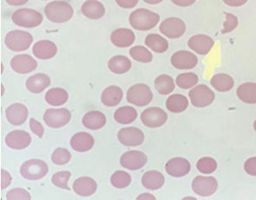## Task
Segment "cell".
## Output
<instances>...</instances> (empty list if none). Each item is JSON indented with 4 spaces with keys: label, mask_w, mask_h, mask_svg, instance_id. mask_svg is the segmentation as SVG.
<instances>
[{
    "label": "cell",
    "mask_w": 256,
    "mask_h": 200,
    "mask_svg": "<svg viewBox=\"0 0 256 200\" xmlns=\"http://www.w3.org/2000/svg\"><path fill=\"white\" fill-rule=\"evenodd\" d=\"M1 87H2V96H3V94H4V91H6V88H4V87L3 84L1 85Z\"/></svg>",
    "instance_id": "cell-54"
},
{
    "label": "cell",
    "mask_w": 256,
    "mask_h": 200,
    "mask_svg": "<svg viewBox=\"0 0 256 200\" xmlns=\"http://www.w3.org/2000/svg\"><path fill=\"white\" fill-rule=\"evenodd\" d=\"M210 84L216 90L219 92H228L233 88L234 85V79L230 74H214L210 80Z\"/></svg>",
    "instance_id": "cell-32"
},
{
    "label": "cell",
    "mask_w": 256,
    "mask_h": 200,
    "mask_svg": "<svg viewBox=\"0 0 256 200\" xmlns=\"http://www.w3.org/2000/svg\"><path fill=\"white\" fill-rule=\"evenodd\" d=\"M1 172H2V174H1V178H2L1 188L4 190V189H6V188H8V186H10L12 178V176H10V174H9L8 172L6 171V170H4L3 169Z\"/></svg>",
    "instance_id": "cell-48"
},
{
    "label": "cell",
    "mask_w": 256,
    "mask_h": 200,
    "mask_svg": "<svg viewBox=\"0 0 256 200\" xmlns=\"http://www.w3.org/2000/svg\"><path fill=\"white\" fill-rule=\"evenodd\" d=\"M189 106V100L182 94H175L168 97L166 100L167 110L172 113H182Z\"/></svg>",
    "instance_id": "cell-34"
},
{
    "label": "cell",
    "mask_w": 256,
    "mask_h": 200,
    "mask_svg": "<svg viewBox=\"0 0 256 200\" xmlns=\"http://www.w3.org/2000/svg\"><path fill=\"white\" fill-rule=\"evenodd\" d=\"M167 117L168 116L166 112L157 106L146 108L142 112L140 116L142 122L150 128H157L163 126L167 122Z\"/></svg>",
    "instance_id": "cell-10"
},
{
    "label": "cell",
    "mask_w": 256,
    "mask_h": 200,
    "mask_svg": "<svg viewBox=\"0 0 256 200\" xmlns=\"http://www.w3.org/2000/svg\"><path fill=\"white\" fill-rule=\"evenodd\" d=\"M106 118L104 114L100 111H90L82 118V124L88 130H98L106 125Z\"/></svg>",
    "instance_id": "cell-26"
},
{
    "label": "cell",
    "mask_w": 256,
    "mask_h": 200,
    "mask_svg": "<svg viewBox=\"0 0 256 200\" xmlns=\"http://www.w3.org/2000/svg\"><path fill=\"white\" fill-rule=\"evenodd\" d=\"M172 1L174 4L180 7L190 6L196 2V0H172Z\"/></svg>",
    "instance_id": "cell-50"
},
{
    "label": "cell",
    "mask_w": 256,
    "mask_h": 200,
    "mask_svg": "<svg viewBox=\"0 0 256 200\" xmlns=\"http://www.w3.org/2000/svg\"><path fill=\"white\" fill-rule=\"evenodd\" d=\"M170 62L178 70H192L195 68L198 60L193 53L188 50H180L173 54Z\"/></svg>",
    "instance_id": "cell-14"
},
{
    "label": "cell",
    "mask_w": 256,
    "mask_h": 200,
    "mask_svg": "<svg viewBox=\"0 0 256 200\" xmlns=\"http://www.w3.org/2000/svg\"><path fill=\"white\" fill-rule=\"evenodd\" d=\"M12 20L13 23L20 27L35 28L42 23L44 16L38 10L22 8L12 13Z\"/></svg>",
    "instance_id": "cell-4"
},
{
    "label": "cell",
    "mask_w": 256,
    "mask_h": 200,
    "mask_svg": "<svg viewBox=\"0 0 256 200\" xmlns=\"http://www.w3.org/2000/svg\"><path fill=\"white\" fill-rule=\"evenodd\" d=\"M222 1L228 6L232 7L242 6L248 2V0H222Z\"/></svg>",
    "instance_id": "cell-49"
},
{
    "label": "cell",
    "mask_w": 256,
    "mask_h": 200,
    "mask_svg": "<svg viewBox=\"0 0 256 200\" xmlns=\"http://www.w3.org/2000/svg\"><path fill=\"white\" fill-rule=\"evenodd\" d=\"M30 128L32 130L33 134H35L36 136L39 137V138H42L44 134V128L42 126V124L39 122L38 120L32 118L30 120Z\"/></svg>",
    "instance_id": "cell-45"
},
{
    "label": "cell",
    "mask_w": 256,
    "mask_h": 200,
    "mask_svg": "<svg viewBox=\"0 0 256 200\" xmlns=\"http://www.w3.org/2000/svg\"><path fill=\"white\" fill-rule=\"evenodd\" d=\"M33 42L32 34L24 30H15L8 32L6 36L4 42L7 48L12 52H24L30 48Z\"/></svg>",
    "instance_id": "cell-3"
},
{
    "label": "cell",
    "mask_w": 256,
    "mask_h": 200,
    "mask_svg": "<svg viewBox=\"0 0 256 200\" xmlns=\"http://www.w3.org/2000/svg\"><path fill=\"white\" fill-rule=\"evenodd\" d=\"M160 16L158 13L140 8L131 13L129 23L135 30L146 32L152 29L160 22Z\"/></svg>",
    "instance_id": "cell-2"
},
{
    "label": "cell",
    "mask_w": 256,
    "mask_h": 200,
    "mask_svg": "<svg viewBox=\"0 0 256 200\" xmlns=\"http://www.w3.org/2000/svg\"><path fill=\"white\" fill-rule=\"evenodd\" d=\"M154 86L158 92L162 96L169 94L175 90L173 78L168 74H160L154 81Z\"/></svg>",
    "instance_id": "cell-36"
},
{
    "label": "cell",
    "mask_w": 256,
    "mask_h": 200,
    "mask_svg": "<svg viewBox=\"0 0 256 200\" xmlns=\"http://www.w3.org/2000/svg\"><path fill=\"white\" fill-rule=\"evenodd\" d=\"M254 130H256V120L254 122Z\"/></svg>",
    "instance_id": "cell-55"
},
{
    "label": "cell",
    "mask_w": 256,
    "mask_h": 200,
    "mask_svg": "<svg viewBox=\"0 0 256 200\" xmlns=\"http://www.w3.org/2000/svg\"><path fill=\"white\" fill-rule=\"evenodd\" d=\"M32 142V136L24 130H14L6 137V143L10 148L22 150L29 146Z\"/></svg>",
    "instance_id": "cell-16"
},
{
    "label": "cell",
    "mask_w": 256,
    "mask_h": 200,
    "mask_svg": "<svg viewBox=\"0 0 256 200\" xmlns=\"http://www.w3.org/2000/svg\"><path fill=\"white\" fill-rule=\"evenodd\" d=\"M166 171L172 177H184L190 171V163L186 158H173L167 162Z\"/></svg>",
    "instance_id": "cell-20"
},
{
    "label": "cell",
    "mask_w": 256,
    "mask_h": 200,
    "mask_svg": "<svg viewBox=\"0 0 256 200\" xmlns=\"http://www.w3.org/2000/svg\"><path fill=\"white\" fill-rule=\"evenodd\" d=\"M110 181L114 188L123 189V188H128V186L131 184L132 177L131 175L126 172L118 170L114 174H112Z\"/></svg>",
    "instance_id": "cell-38"
},
{
    "label": "cell",
    "mask_w": 256,
    "mask_h": 200,
    "mask_svg": "<svg viewBox=\"0 0 256 200\" xmlns=\"http://www.w3.org/2000/svg\"><path fill=\"white\" fill-rule=\"evenodd\" d=\"M138 113L134 108L130 106H122L116 110L114 120L120 124H130L137 119Z\"/></svg>",
    "instance_id": "cell-35"
},
{
    "label": "cell",
    "mask_w": 256,
    "mask_h": 200,
    "mask_svg": "<svg viewBox=\"0 0 256 200\" xmlns=\"http://www.w3.org/2000/svg\"><path fill=\"white\" fill-rule=\"evenodd\" d=\"M123 91L118 86H109L103 90L102 94V102L106 106H114L122 102Z\"/></svg>",
    "instance_id": "cell-27"
},
{
    "label": "cell",
    "mask_w": 256,
    "mask_h": 200,
    "mask_svg": "<svg viewBox=\"0 0 256 200\" xmlns=\"http://www.w3.org/2000/svg\"><path fill=\"white\" fill-rule=\"evenodd\" d=\"M7 120L14 126H20L26 122L29 116L28 108L24 104H14L6 110Z\"/></svg>",
    "instance_id": "cell-18"
},
{
    "label": "cell",
    "mask_w": 256,
    "mask_h": 200,
    "mask_svg": "<svg viewBox=\"0 0 256 200\" xmlns=\"http://www.w3.org/2000/svg\"><path fill=\"white\" fill-rule=\"evenodd\" d=\"M118 140L126 146H138L144 142V134L138 128L128 126L118 131Z\"/></svg>",
    "instance_id": "cell-12"
},
{
    "label": "cell",
    "mask_w": 256,
    "mask_h": 200,
    "mask_svg": "<svg viewBox=\"0 0 256 200\" xmlns=\"http://www.w3.org/2000/svg\"><path fill=\"white\" fill-rule=\"evenodd\" d=\"M196 168L200 172L204 174H210L216 170L218 163L213 158L204 157V158H200L198 162Z\"/></svg>",
    "instance_id": "cell-40"
},
{
    "label": "cell",
    "mask_w": 256,
    "mask_h": 200,
    "mask_svg": "<svg viewBox=\"0 0 256 200\" xmlns=\"http://www.w3.org/2000/svg\"><path fill=\"white\" fill-rule=\"evenodd\" d=\"M47 18L52 23H66L74 15L73 7L65 1L56 0L48 3L44 8Z\"/></svg>",
    "instance_id": "cell-1"
},
{
    "label": "cell",
    "mask_w": 256,
    "mask_h": 200,
    "mask_svg": "<svg viewBox=\"0 0 256 200\" xmlns=\"http://www.w3.org/2000/svg\"><path fill=\"white\" fill-rule=\"evenodd\" d=\"M214 40L207 35L198 34L192 36L188 41V46L199 55H207L214 46Z\"/></svg>",
    "instance_id": "cell-17"
},
{
    "label": "cell",
    "mask_w": 256,
    "mask_h": 200,
    "mask_svg": "<svg viewBox=\"0 0 256 200\" xmlns=\"http://www.w3.org/2000/svg\"><path fill=\"white\" fill-rule=\"evenodd\" d=\"M244 169L248 174L256 177V157L248 158L244 164Z\"/></svg>",
    "instance_id": "cell-46"
},
{
    "label": "cell",
    "mask_w": 256,
    "mask_h": 200,
    "mask_svg": "<svg viewBox=\"0 0 256 200\" xmlns=\"http://www.w3.org/2000/svg\"><path fill=\"white\" fill-rule=\"evenodd\" d=\"M142 184L149 190H158L164 184V175L158 171L146 172L141 178Z\"/></svg>",
    "instance_id": "cell-28"
},
{
    "label": "cell",
    "mask_w": 256,
    "mask_h": 200,
    "mask_svg": "<svg viewBox=\"0 0 256 200\" xmlns=\"http://www.w3.org/2000/svg\"><path fill=\"white\" fill-rule=\"evenodd\" d=\"M110 40L118 48H128L134 42L135 34L132 30L120 28L112 32Z\"/></svg>",
    "instance_id": "cell-21"
},
{
    "label": "cell",
    "mask_w": 256,
    "mask_h": 200,
    "mask_svg": "<svg viewBox=\"0 0 256 200\" xmlns=\"http://www.w3.org/2000/svg\"><path fill=\"white\" fill-rule=\"evenodd\" d=\"M120 165L131 171H136L144 168L148 163V156L140 151H128L122 155Z\"/></svg>",
    "instance_id": "cell-13"
},
{
    "label": "cell",
    "mask_w": 256,
    "mask_h": 200,
    "mask_svg": "<svg viewBox=\"0 0 256 200\" xmlns=\"http://www.w3.org/2000/svg\"><path fill=\"white\" fill-rule=\"evenodd\" d=\"M237 96L242 102L248 104H256V84L245 82L237 88Z\"/></svg>",
    "instance_id": "cell-30"
},
{
    "label": "cell",
    "mask_w": 256,
    "mask_h": 200,
    "mask_svg": "<svg viewBox=\"0 0 256 200\" xmlns=\"http://www.w3.org/2000/svg\"><path fill=\"white\" fill-rule=\"evenodd\" d=\"M160 30L169 38H178L186 32V23L178 18H168L160 24Z\"/></svg>",
    "instance_id": "cell-9"
},
{
    "label": "cell",
    "mask_w": 256,
    "mask_h": 200,
    "mask_svg": "<svg viewBox=\"0 0 256 200\" xmlns=\"http://www.w3.org/2000/svg\"><path fill=\"white\" fill-rule=\"evenodd\" d=\"M94 145V139L88 132H77L70 140V146L76 152L90 151Z\"/></svg>",
    "instance_id": "cell-22"
},
{
    "label": "cell",
    "mask_w": 256,
    "mask_h": 200,
    "mask_svg": "<svg viewBox=\"0 0 256 200\" xmlns=\"http://www.w3.org/2000/svg\"><path fill=\"white\" fill-rule=\"evenodd\" d=\"M71 113L67 108H50L45 111L44 120L52 128H60L70 122Z\"/></svg>",
    "instance_id": "cell-7"
},
{
    "label": "cell",
    "mask_w": 256,
    "mask_h": 200,
    "mask_svg": "<svg viewBox=\"0 0 256 200\" xmlns=\"http://www.w3.org/2000/svg\"><path fill=\"white\" fill-rule=\"evenodd\" d=\"M33 54L36 58L41 60H48L54 58L58 53V46L50 40H41L36 42L32 50Z\"/></svg>",
    "instance_id": "cell-19"
},
{
    "label": "cell",
    "mask_w": 256,
    "mask_h": 200,
    "mask_svg": "<svg viewBox=\"0 0 256 200\" xmlns=\"http://www.w3.org/2000/svg\"><path fill=\"white\" fill-rule=\"evenodd\" d=\"M73 190L79 196L88 197L96 192L97 190V183L92 178H78L73 183Z\"/></svg>",
    "instance_id": "cell-23"
},
{
    "label": "cell",
    "mask_w": 256,
    "mask_h": 200,
    "mask_svg": "<svg viewBox=\"0 0 256 200\" xmlns=\"http://www.w3.org/2000/svg\"><path fill=\"white\" fill-rule=\"evenodd\" d=\"M82 12L90 20H100L105 15L106 9L98 0H86L82 6Z\"/></svg>",
    "instance_id": "cell-25"
},
{
    "label": "cell",
    "mask_w": 256,
    "mask_h": 200,
    "mask_svg": "<svg viewBox=\"0 0 256 200\" xmlns=\"http://www.w3.org/2000/svg\"><path fill=\"white\" fill-rule=\"evenodd\" d=\"M218 183L213 177L198 176L192 181V190L202 197H208L218 190Z\"/></svg>",
    "instance_id": "cell-11"
},
{
    "label": "cell",
    "mask_w": 256,
    "mask_h": 200,
    "mask_svg": "<svg viewBox=\"0 0 256 200\" xmlns=\"http://www.w3.org/2000/svg\"><path fill=\"white\" fill-rule=\"evenodd\" d=\"M225 21L224 24V30H222V34L233 32L238 26L237 16L231 13L225 12Z\"/></svg>",
    "instance_id": "cell-44"
},
{
    "label": "cell",
    "mask_w": 256,
    "mask_h": 200,
    "mask_svg": "<svg viewBox=\"0 0 256 200\" xmlns=\"http://www.w3.org/2000/svg\"><path fill=\"white\" fill-rule=\"evenodd\" d=\"M130 56L135 61L143 62V64H148L152 61V52L146 48L144 46H137L130 48Z\"/></svg>",
    "instance_id": "cell-37"
},
{
    "label": "cell",
    "mask_w": 256,
    "mask_h": 200,
    "mask_svg": "<svg viewBox=\"0 0 256 200\" xmlns=\"http://www.w3.org/2000/svg\"><path fill=\"white\" fill-rule=\"evenodd\" d=\"M116 1L118 6L124 9H132L136 6L138 3V0H116Z\"/></svg>",
    "instance_id": "cell-47"
},
{
    "label": "cell",
    "mask_w": 256,
    "mask_h": 200,
    "mask_svg": "<svg viewBox=\"0 0 256 200\" xmlns=\"http://www.w3.org/2000/svg\"><path fill=\"white\" fill-rule=\"evenodd\" d=\"M50 82L52 81L48 76L42 73H38L30 76L26 80V85L30 92L34 94H40L50 85Z\"/></svg>",
    "instance_id": "cell-24"
},
{
    "label": "cell",
    "mask_w": 256,
    "mask_h": 200,
    "mask_svg": "<svg viewBox=\"0 0 256 200\" xmlns=\"http://www.w3.org/2000/svg\"><path fill=\"white\" fill-rule=\"evenodd\" d=\"M6 3L13 6H20L27 3L29 0H6Z\"/></svg>",
    "instance_id": "cell-51"
},
{
    "label": "cell",
    "mask_w": 256,
    "mask_h": 200,
    "mask_svg": "<svg viewBox=\"0 0 256 200\" xmlns=\"http://www.w3.org/2000/svg\"><path fill=\"white\" fill-rule=\"evenodd\" d=\"M131 68V60L125 56H114L108 61V68L114 74H125Z\"/></svg>",
    "instance_id": "cell-29"
},
{
    "label": "cell",
    "mask_w": 256,
    "mask_h": 200,
    "mask_svg": "<svg viewBox=\"0 0 256 200\" xmlns=\"http://www.w3.org/2000/svg\"><path fill=\"white\" fill-rule=\"evenodd\" d=\"M4 72V65L3 64H2V73Z\"/></svg>",
    "instance_id": "cell-56"
},
{
    "label": "cell",
    "mask_w": 256,
    "mask_h": 200,
    "mask_svg": "<svg viewBox=\"0 0 256 200\" xmlns=\"http://www.w3.org/2000/svg\"><path fill=\"white\" fill-rule=\"evenodd\" d=\"M144 1L149 4H158L161 3L163 0H144Z\"/></svg>",
    "instance_id": "cell-53"
},
{
    "label": "cell",
    "mask_w": 256,
    "mask_h": 200,
    "mask_svg": "<svg viewBox=\"0 0 256 200\" xmlns=\"http://www.w3.org/2000/svg\"><path fill=\"white\" fill-rule=\"evenodd\" d=\"M6 200H32V196L28 190L22 188H15L9 190L6 194Z\"/></svg>",
    "instance_id": "cell-43"
},
{
    "label": "cell",
    "mask_w": 256,
    "mask_h": 200,
    "mask_svg": "<svg viewBox=\"0 0 256 200\" xmlns=\"http://www.w3.org/2000/svg\"><path fill=\"white\" fill-rule=\"evenodd\" d=\"M154 94L149 86L144 84L132 85L126 93V100L129 104L135 106H144L150 104Z\"/></svg>",
    "instance_id": "cell-6"
},
{
    "label": "cell",
    "mask_w": 256,
    "mask_h": 200,
    "mask_svg": "<svg viewBox=\"0 0 256 200\" xmlns=\"http://www.w3.org/2000/svg\"><path fill=\"white\" fill-rule=\"evenodd\" d=\"M144 44L148 48L156 53H164L169 48L166 39L156 33L149 34L144 39Z\"/></svg>",
    "instance_id": "cell-33"
},
{
    "label": "cell",
    "mask_w": 256,
    "mask_h": 200,
    "mask_svg": "<svg viewBox=\"0 0 256 200\" xmlns=\"http://www.w3.org/2000/svg\"><path fill=\"white\" fill-rule=\"evenodd\" d=\"M48 172L46 162L38 158H32L24 162L20 168V174L28 180H38L45 177Z\"/></svg>",
    "instance_id": "cell-5"
},
{
    "label": "cell",
    "mask_w": 256,
    "mask_h": 200,
    "mask_svg": "<svg viewBox=\"0 0 256 200\" xmlns=\"http://www.w3.org/2000/svg\"><path fill=\"white\" fill-rule=\"evenodd\" d=\"M137 200H156V198L150 194H142L137 197Z\"/></svg>",
    "instance_id": "cell-52"
},
{
    "label": "cell",
    "mask_w": 256,
    "mask_h": 200,
    "mask_svg": "<svg viewBox=\"0 0 256 200\" xmlns=\"http://www.w3.org/2000/svg\"><path fill=\"white\" fill-rule=\"evenodd\" d=\"M189 97L193 106L204 108L214 102V92L204 84H201L192 88L189 92Z\"/></svg>",
    "instance_id": "cell-8"
},
{
    "label": "cell",
    "mask_w": 256,
    "mask_h": 200,
    "mask_svg": "<svg viewBox=\"0 0 256 200\" xmlns=\"http://www.w3.org/2000/svg\"><path fill=\"white\" fill-rule=\"evenodd\" d=\"M70 152L64 148H58L54 150L52 155V162L56 165H66L70 162Z\"/></svg>",
    "instance_id": "cell-41"
},
{
    "label": "cell",
    "mask_w": 256,
    "mask_h": 200,
    "mask_svg": "<svg viewBox=\"0 0 256 200\" xmlns=\"http://www.w3.org/2000/svg\"><path fill=\"white\" fill-rule=\"evenodd\" d=\"M198 82V76L192 72L180 74V76H178L176 79V85L182 90L192 88Z\"/></svg>",
    "instance_id": "cell-39"
},
{
    "label": "cell",
    "mask_w": 256,
    "mask_h": 200,
    "mask_svg": "<svg viewBox=\"0 0 256 200\" xmlns=\"http://www.w3.org/2000/svg\"><path fill=\"white\" fill-rule=\"evenodd\" d=\"M10 67L18 74H28L38 68V62L30 55L21 54L12 59Z\"/></svg>",
    "instance_id": "cell-15"
},
{
    "label": "cell",
    "mask_w": 256,
    "mask_h": 200,
    "mask_svg": "<svg viewBox=\"0 0 256 200\" xmlns=\"http://www.w3.org/2000/svg\"><path fill=\"white\" fill-rule=\"evenodd\" d=\"M68 94L67 91L62 88H53L47 91L45 94V100L52 106H61L67 102Z\"/></svg>",
    "instance_id": "cell-31"
},
{
    "label": "cell",
    "mask_w": 256,
    "mask_h": 200,
    "mask_svg": "<svg viewBox=\"0 0 256 200\" xmlns=\"http://www.w3.org/2000/svg\"><path fill=\"white\" fill-rule=\"evenodd\" d=\"M71 177V172L68 171L58 172L56 174H54L52 178V184L54 186L61 189H65V190H70L68 188V180Z\"/></svg>",
    "instance_id": "cell-42"
}]
</instances>
